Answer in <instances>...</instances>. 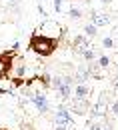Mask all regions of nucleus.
<instances>
[{
	"instance_id": "nucleus-23",
	"label": "nucleus",
	"mask_w": 118,
	"mask_h": 130,
	"mask_svg": "<svg viewBox=\"0 0 118 130\" xmlns=\"http://www.w3.org/2000/svg\"><path fill=\"white\" fill-rule=\"evenodd\" d=\"M38 12H40L42 16H46V10H44V6H42V4H38Z\"/></svg>"
},
{
	"instance_id": "nucleus-25",
	"label": "nucleus",
	"mask_w": 118,
	"mask_h": 130,
	"mask_svg": "<svg viewBox=\"0 0 118 130\" xmlns=\"http://www.w3.org/2000/svg\"><path fill=\"white\" fill-rule=\"evenodd\" d=\"M114 86H116V88H118V76H116V78H114Z\"/></svg>"
},
{
	"instance_id": "nucleus-15",
	"label": "nucleus",
	"mask_w": 118,
	"mask_h": 130,
	"mask_svg": "<svg viewBox=\"0 0 118 130\" xmlns=\"http://www.w3.org/2000/svg\"><path fill=\"white\" fill-rule=\"evenodd\" d=\"M68 16L72 20H78V18H82V10L76 8V6H72V8H68Z\"/></svg>"
},
{
	"instance_id": "nucleus-9",
	"label": "nucleus",
	"mask_w": 118,
	"mask_h": 130,
	"mask_svg": "<svg viewBox=\"0 0 118 130\" xmlns=\"http://www.w3.org/2000/svg\"><path fill=\"white\" fill-rule=\"evenodd\" d=\"M90 22L98 28V26H108L110 24V18H108V14H98V12H90Z\"/></svg>"
},
{
	"instance_id": "nucleus-22",
	"label": "nucleus",
	"mask_w": 118,
	"mask_h": 130,
	"mask_svg": "<svg viewBox=\"0 0 118 130\" xmlns=\"http://www.w3.org/2000/svg\"><path fill=\"white\" fill-rule=\"evenodd\" d=\"M112 112L118 116V100H114V102H112Z\"/></svg>"
},
{
	"instance_id": "nucleus-19",
	"label": "nucleus",
	"mask_w": 118,
	"mask_h": 130,
	"mask_svg": "<svg viewBox=\"0 0 118 130\" xmlns=\"http://www.w3.org/2000/svg\"><path fill=\"white\" fill-rule=\"evenodd\" d=\"M20 130H36L32 126V122H26V120H22V122H20Z\"/></svg>"
},
{
	"instance_id": "nucleus-11",
	"label": "nucleus",
	"mask_w": 118,
	"mask_h": 130,
	"mask_svg": "<svg viewBox=\"0 0 118 130\" xmlns=\"http://www.w3.org/2000/svg\"><path fill=\"white\" fill-rule=\"evenodd\" d=\"M16 66V70H14V76H18V78H24V74H26V64H24V60L22 58H18V64Z\"/></svg>"
},
{
	"instance_id": "nucleus-29",
	"label": "nucleus",
	"mask_w": 118,
	"mask_h": 130,
	"mask_svg": "<svg viewBox=\"0 0 118 130\" xmlns=\"http://www.w3.org/2000/svg\"><path fill=\"white\" fill-rule=\"evenodd\" d=\"M116 36H118V28H116Z\"/></svg>"
},
{
	"instance_id": "nucleus-26",
	"label": "nucleus",
	"mask_w": 118,
	"mask_h": 130,
	"mask_svg": "<svg viewBox=\"0 0 118 130\" xmlns=\"http://www.w3.org/2000/svg\"><path fill=\"white\" fill-rule=\"evenodd\" d=\"M100 2H104V4H110V2H112V0H100Z\"/></svg>"
},
{
	"instance_id": "nucleus-24",
	"label": "nucleus",
	"mask_w": 118,
	"mask_h": 130,
	"mask_svg": "<svg viewBox=\"0 0 118 130\" xmlns=\"http://www.w3.org/2000/svg\"><path fill=\"white\" fill-rule=\"evenodd\" d=\"M54 130H68V128H66V126H60V124H56V128H54Z\"/></svg>"
},
{
	"instance_id": "nucleus-28",
	"label": "nucleus",
	"mask_w": 118,
	"mask_h": 130,
	"mask_svg": "<svg viewBox=\"0 0 118 130\" xmlns=\"http://www.w3.org/2000/svg\"><path fill=\"white\" fill-rule=\"evenodd\" d=\"M0 130H10V128H0Z\"/></svg>"
},
{
	"instance_id": "nucleus-21",
	"label": "nucleus",
	"mask_w": 118,
	"mask_h": 130,
	"mask_svg": "<svg viewBox=\"0 0 118 130\" xmlns=\"http://www.w3.org/2000/svg\"><path fill=\"white\" fill-rule=\"evenodd\" d=\"M62 2H64V0H54V10H56L58 14H60V10H62Z\"/></svg>"
},
{
	"instance_id": "nucleus-1",
	"label": "nucleus",
	"mask_w": 118,
	"mask_h": 130,
	"mask_svg": "<svg viewBox=\"0 0 118 130\" xmlns=\"http://www.w3.org/2000/svg\"><path fill=\"white\" fill-rule=\"evenodd\" d=\"M58 46H60V38L46 36V34H38V32H34L32 36H30V40H28V48L32 50L34 54L42 56V58L52 56Z\"/></svg>"
},
{
	"instance_id": "nucleus-14",
	"label": "nucleus",
	"mask_w": 118,
	"mask_h": 130,
	"mask_svg": "<svg viewBox=\"0 0 118 130\" xmlns=\"http://www.w3.org/2000/svg\"><path fill=\"white\" fill-rule=\"evenodd\" d=\"M82 58H84L86 62H94V60H96V52L92 48H86L84 52H82Z\"/></svg>"
},
{
	"instance_id": "nucleus-18",
	"label": "nucleus",
	"mask_w": 118,
	"mask_h": 130,
	"mask_svg": "<svg viewBox=\"0 0 118 130\" xmlns=\"http://www.w3.org/2000/svg\"><path fill=\"white\" fill-rule=\"evenodd\" d=\"M102 46L104 48H114V40L110 36H106V38H102Z\"/></svg>"
},
{
	"instance_id": "nucleus-16",
	"label": "nucleus",
	"mask_w": 118,
	"mask_h": 130,
	"mask_svg": "<svg viewBox=\"0 0 118 130\" xmlns=\"http://www.w3.org/2000/svg\"><path fill=\"white\" fill-rule=\"evenodd\" d=\"M110 62H112V58H110V56H98V62H96V64L100 66V68H108Z\"/></svg>"
},
{
	"instance_id": "nucleus-5",
	"label": "nucleus",
	"mask_w": 118,
	"mask_h": 130,
	"mask_svg": "<svg viewBox=\"0 0 118 130\" xmlns=\"http://www.w3.org/2000/svg\"><path fill=\"white\" fill-rule=\"evenodd\" d=\"M64 78V82L60 84V88L56 90L58 92V98L60 100H68V98L72 96V86H74V78L72 76H62Z\"/></svg>"
},
{
	"instance_id": "nucleus-4",
	"label": "nucleus",
	"mask_w": 118,
	"mask_h": 130,
	"mask_svg": "<svg viewBox=\"0 0 118 130\" xmlns=\"http://www.w3.org/2000/svg\"><path fill=\"white\" fill-rule=\"evenodd\" d=\"M42 30H44L46 36H54V38H60V36L64 34V28H62L58 22H54V20H44Z\"/></svg>"
},
{
	"instance_id": "nucleus-7",
	"label": "nucleus",
	"mask_w": 118,
	"mask_h": 130,
	"mask_svg": "<svg viewBox=\"0 0 118 130\" xmlns=\"http://www.w3.org/2000/svg\"><path fill=\"white\" fill-rule=\"evenodd\" d=\"M68 110H70V112H76V114H88V110H90V102H88V98H84V100L74 98Z\"/></svg>"
},
{
	"instance_id": "nucleus-12",
	"label": "nucleus",
	"mask_w": 118,
	"mask_h": 130,
	"mask_svg": "<svg viewBox=\"0 0 118 130\" xmlns=\"http://www.w3.org/2000/svg\"><path fill=\"white\" fill-rule=\"evenodd\" d=\"M36 80H38L40 84H42V88H50V80H52V76H50V74H46V72H44V74H40V76H36Z\"/></svg>"
},
{
	"instance_id": "nucleus-10",
	"label": "nucleus",
	"mask_w": 118,
	"mask_h": 130,
	"mask_svg": "<svg viewBox=\"0 0 118 130\" xmlns=\"http://www.w3.org/2000/svg\"><path fill=\"white\" fill-rule=\"evenodd\" d=\"M88 94H90V88L86 86V82H84V84H76V86L72 88V96L78 98V100H84V98H88Z\"/></svg>"
},
{
	"instance_id": "nucleus-6",
	"label": "nucleus",
	"mask_w": 118,
	"mask_h": 130,
	"mask_svg": "<svg viewBox=\"0 0 118 130\" xmlns=\"http://www.w3.org/2000/svg\"><path fill=\"white\" fill-rule=\"evenodd\" d=\"M30 100H32L34 106L38 108V112H42V114L48 112V98H46L44 92H32V94H30Z\"/></svg>"
},
{
	"instance_id": "nucleus-3",
	"label": "nucleus",
	"mask_w": 118,
	"mask_h": 130,
	"mask_svg": "<svg viewBox=\"0 0 118 130\" xmlns=\"http://www.w3.org/2000/svg\"><path fill=\"white\" fill-rule=\"evenodd\" d=\"M56 124H60V126H74V118H72V114L68 110L66 106H58V110H56Z\"/></svg>"
},
{
	"instance_id": "nucleus-13",
	"label": "nucleus",
	"mask_w": 118,
	"mask_h": 130,
	"mask_svg": "<svg viewBox=\"0 0 118 130\" xmlns=\"http://www.w3.org/2000/svg\"><path fill=\"white\" fill-rule=\"evenodd\" d=\"M96 30H98V28H96V26L90 22V24H86V26H84V36H86V38H94V36L98 34Z\"/></svg>"
},
{
	"instance_id": "nucleus-27",
	"label": "nucleus",
	"mask_w": 118,
	"mask_h": 130,
	"mask_svg": "<svg viewBox=\"0 0 118 130\" xmlns=\"http://www.w3.org/2000/svg\"><path fill=\"white\" fill-rule=\"evenodd\" d=\"M8 2H12V4H14V2H16V0H8Z\"/></svg>"
},
{
	"instance_id": "nucleus-8",
	"label": "nucleus",
	"mask_w": 118,
	"mask_h": 130,
	"mask_svg": "<svg viewBox=\"0 0 118 130\" xmlns=\"http://www.w3.org/2000/svg\"><path fill=\"white\" fill-rule=\"evenodd\" d=\"M72 48L76 50V52H84L86 48H90V44H88V38L86 36H82V34H78V36H74L72 38Z\"/></svg>"
},
{
	"instance_id": "nucleus-20",
	"label": "nucleus",
	"mask_w": 118,
	"mask_h": 130,
	"mask_svg": "<svg viewBox=\"0 0 118 130\" xmlns=\"http://www.w3.org/2000/svg\"><path fill=\"white\" fill-rule=\"evenodd\" d=\"M88 130H104V126H102V124H98V122H90Z\"/></svg>"
},
{
	"instance_id": "nucleus-17",
	"label": "nucleus",
	"mask_w": 118,
	"mask_h": 130,
	"mask_svg": "<svg viewBox=\"0 0 118 130\" xmlns=\"http://www.w3.org/2000/svg\"><path fill=\"white\" fill-rule=\"evenodd\" d=\"M62 82H64V78H62V76H54V78H52V80H50V86H52V88H54V90H58Z\"/></svg>"
},
{
	"instance_id": "nucleus-2",
	"label": "nucleus",
	"mask_w": 118,
	"mask_h": 130,
	"mask_svg": "<svg viewBox=\"0 0 118 130\" xmlns=\"http://www.w3.org/2000/svg\"><path fill=\"white\" fill-rule=\"evenodd\" d=\"M14 60H16V52L12 48L0 52V80H8L10 78V72L14 68Z\"/></svg>"
}]
</instances>
